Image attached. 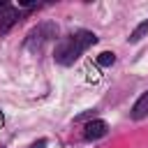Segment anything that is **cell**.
Listing matches in <instances>:
<instances>
[{"label": "cell", "instance_id": "5b68a950", "mask_svg": "<svg viewBox=\"0 0 148 148\" xmlns=\"http://www.w3.org/2000/svg\"><path fill=\"white\" fill-rule=\"evenodd\" d=\"M148 116V92H143L139 99H136V104L132 106V118L134 120H141V118H146Z\"/></svg>", "mask_w": 148, "mask_h": 148}, {"label": "cell", "instance_id": "52a82bcc", "mask_svg": "<svg viewBox=\"0 0 148 148\" xmlns=\"http://www.w3.org/2000/svg\"><path fill=\"white\" fill-rule=\"evenodd\" d=\"M113 60H116V56H113L111 51H104V53H99V56H97V62H99V65H104V67L113 65Z\"/></svg>", "mask_w": 148, "mask_h": 148}, {"label": "cell", "instance_id": "8992f818", "mask_svg": "<svg viewBox=\"0 0 148 148\" xmlns=\"http://www.w3.org/2000/svg\"><path fill=\"white\" fill-rule=\"evenodd\" d=\"M148 35V21H143V23H139L134 30H132V35H130V42L134 44V42H139L141 37H146Z\"/></svg>", "mask_w": 148, "mask_h": 148}, {"label": "cell", "instance_id": "8fae6325", "mask_svg": "<svg viewBox=\"0 0 148 148\" xmlns=\"http://www.w3.org/2000/svg\"><path fill=\"white\" fill-rule=\"evenodd\" d=\"M0 148H2V146H0Z\"/></svg>", "mask_w": 148, "mask_h": 148}, {"label": "cell", "instance_id": "6da1fadb", "mask_svg": "<svg viewBox=\"0 0 148 148\" xmlns=\"http://www.w3.org/2000/svg\"><path fill=\"white\" fill-rule=\"evenodd\" d=\"M97 42V37L92 35V32H88V30H81V32H76V35H69V37H62L60 42H58V46H56V62H60V65H65V67H69V65H74V60L88 49V46H92Z\"/></svg>", "mask_w": 148, "mask_h": 148}, {"label": "cell", "instance_id": "7a4b0ae2", "mask_svg": "<svg viewBox=\"0 0 148 148\" xmlns=\"http://www.w3.org/2000/svg\"><path fill=\"white\" fill-rule=\"evenodd\" d=\"M56 25L53 23H42L37 28H32L28 32V39H25V49L28 51H39L44 46V42H49L51 37H56Z\"/></svg>", "mask_w": 148, "mask_h": 148}, {"label": "cell", "instance_id": "30bf717a", "mask_svg": "<svg viewBox=\"0 0 148 148\" xmlns=\"http://www.w3.org/2000/svg\"><path fill=\"white\" fill-rule=\"evenodd\" d=\"M0 125H2V116H0Z\"/></svg>", "mask_w": 148, "mask_h": 148}, {"label": "cell", "instance_id": "277c9868", "mask_svg": "<svg viewBox=\"0 0 148 148\" xmlns=\"http://www.w3.org/2000/svg\"><path fill=\"white\" fill-rule=\"evenodd\" d=\"M106 134V123L104 120H90L88 125H86V132H83V136L88 139V141H95V139H99V136H104Z\"/></svg>", "mask_w": 148, "mask_h": 148}, {"label": "cell", "instance_id": "9c48e42d", "mask_svg": "<svg viewBox=\"0 0 148 148\" xmlns=\"http://www.w3.org/2000/svg\"><path fill=\"white\" fill-rule=\"evenodd\" d=\"M90 116H95V111H86L83 116H76V120H83V118H90Z\"/></svg>", "mask_w": 148, "mask_h": 148}, {"label": "cell", "instance_id": "ba28073f", "mask_svg": "<svg viewBox=\"0 0 148 148\" xmlns=\"http://www.w3.org/2000/svg\"><path fill=\"white\" fill-rule=\"evenodd\" d=\"M44 146H46V139H39V141H35L30 148H44Z\"/></svg>", "mask_w": 148, "mask_h": 148}, {"label": "cell", "instance_id": "3957f363", "mask_svg": "<svg viewBox=\"0 0 148 148\" xmlns=\"http://www.w3.org/2000/svg\"><path fill=\"white\" fill-rule=\"evenodd\" d=\"M16 21H18V9L0 5V32H7Z\"/></svg>", "mask_w": 148, "mask_h": 148}]
</instances>
